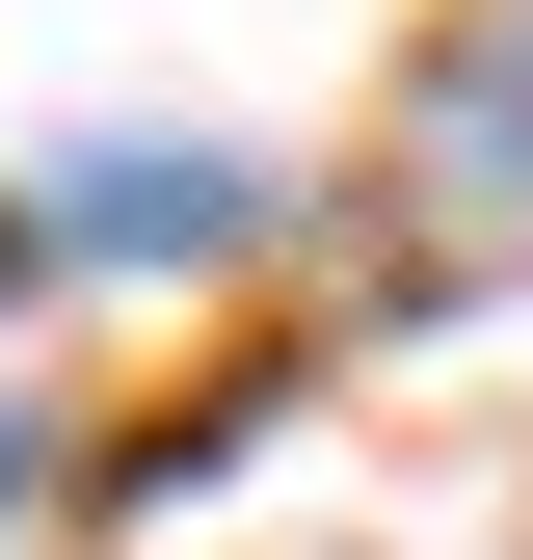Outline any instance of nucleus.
Here are the masks:
<instances>
[{
  "instance_id": "f03ea898",
  "label": "nucleus",
  "mask_w": 533,
  "mask_h": 560,
  "mask_svg": "<svg viewBox=\"0 0 533 560\" xmlns=\"http://www.w3.org/2000/svg\"><path fill=\"white\" fill-rule=\"evenodd\" d=\"M240 214H266L240 161H81V187H54L27 241H81V267H187V241H240Z\"/></svg>"
},
{
  "instance_id": "7ed1b4c3",
  "label": "nucleus",
  "mask_w": 533,
  "mask_h": 560,
  "mask_svg": "<svg viewBox=\"0 0 533 560\" xmlns=\"http://www.w3.org/2000/svg\"><path fill=\"white\" fill-rule=\"evenodd\" d=\"M0 267H27V214H0Z\"/></svg>"
},
{
  "instance_id": "f257e3e1",
  "label": "nucleus",
  "mask_w": 533,
  "mask_h": 560,
  "mask_svg": "<svg viewBox=\"0 0 533 560\" xmlns=\"http://www.w3.org/2000/svg\"><path fill=\"white\" fill-rule=\"evenodd\" d=\"M400 187H427V241H533V0L427 54V107H400Z\"/></svg>"
}]
</instances>
